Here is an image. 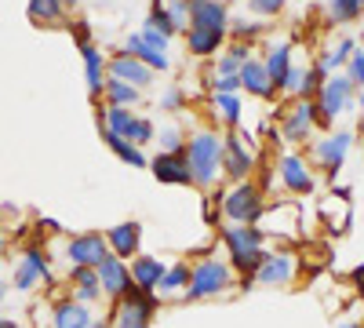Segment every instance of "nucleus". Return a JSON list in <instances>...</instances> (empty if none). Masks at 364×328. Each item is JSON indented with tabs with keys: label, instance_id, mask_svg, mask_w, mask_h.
Instances as JSON below:
<instances>
[{
	"label": "nucleus",
	"instance_id": "nucleus-41",
	"mask_svg": "<svg viewBox=\"0 0 364 328\" xmlns=\"http://www.w3.org/2000/svg\"><path fill=\"white\" fill-rule=\"evenodd\" d=\"M350 80L353 84H364V48L350 55Z\"/></svg>",
	"mask_w": 364,
	"mask_h": 328
},
{
	"label": "nucleus",
	"instance_id": "nucleus-55",
	"mask_svg": "<svg viewBox=\"0 0 364 328\" xmlns=\"http://www.w3.org/2000/svg\"><path fill=\"white\" fill-rule=\"evenodd\" d=\"M360 4H364V0H360Z\"/></svg>",
	"mask_w": 364,
	"mask_h": 328
},
{
	"label": "nucleus",
	"instance_id": "nucleus-4",
	"mask_svg": "<svg viewBox=\"0 0 364 328\" xmlns=\"http://www.w3.org/2000/svg\"><path fill=\"white\" fill-rule=\"evenodd\" d=\"M262 212H266V204H262V194L255 183H237L223 197V216L237 226H259Z\"/></svg>",
	"mask_w": 364,
	"mask_h": 328
},
{
	"label": "nucleus",
	"instance_id": "nucleus-15",
	"mask_svg": "<svg viewBox=\"0 0 364 328\" xmlns=\"http://www.w3.org/2000/svg\"><path fill=\"white\" fill-rule=\"evenodd\" d=\"M281 183L291 194H310L314 190V175H310L306 161H302L299 154H284L281 157Z\"/></svg>",
	"mask_w": 364,
	"mask_h": 328
},
{
	"label": "nucleus",
	"instance_id": "nucleus-21",
	"mask_svg": "<svg viewBox=\"0 0 364 328\" xmlns=\"http://www.w3.org/2000/svg\"><path fill=\"white\" fill-rule=\"evenodd\" d=\"M70 281L77 285L73 292V300L77 303H95L99 295H102V285H99V270H91V266H70Z\"/></svg>",
	"mask_w": 364,
	"mask_h": 328
},
{
	"label": "nucleus",
	"instance_id": "nucleus-51",
	"mask_svg": "<svg viewBox=\"0 0 364 328\" xmlns=\"http://www.w3.org/2000/svg\"><path fill=\"white\" fill-rule=\"evenodd\" d=\"M360 117H364V95H360Z\"/></svg>",
	"mask_w": 364,
	"mask_h": 328
},
{
	"label": "nucleus",
	"instance_id": "nucleus-38",
	"mask_svg": "<svg viewBox=\"0 0 364 328\" xmlns=\"http://www.w3.org/2000/svg\"><path fill=\"white\" fill-rule=\"evenodd\" d=\"M146 26H154V29H161V33H175V26H171V18H168V8L161 4V0H157V4H154V15H149V22Z\"/></svg>",
	"mask_w": 364,
	"mask_h": 328
},
{
	"label": "nucleus",
	"instance_id": "nucleus-18",
	"mask_svg": "<svg viewBox=\"0 0 364 328\" xmlns=\"http://www.w3.org/2000/svg\"><path fill=\"white\" fill-rule=\"evenodd\" d=\"M139 237H142V226L139 223H120L106 233V245L117 259H132L139 252Z\"/></svg>",
	"mask_w": 364,
	"mask_h": 328
},
{
	"label": "nucleus",
	"instance_id": "nucleus-25",
	"mask_svg": "<svg viewBox=\"0 0 364 328\" xmlns=\"http://www.w3.org/2000/svg\"><path fill=\"white\" fill-rule=\"evenodd\" d=\"M128 51L139 58V63H146L149 70H168V66H171V58H168V55H161V51H154V48H149L139 33H132V37H128Z\"/></svg>",
	"mask_w": 364,
	"mask_h": 328
},
{
	"label": "nucleus",
	"instance_id": "nucleus-53",
	"mask_svg": "<svg viewBox=\"0 0 364 328\" xmlns=\"http://www.w3.org/2000/svg\"><path fill=\"white\" fill-rule=\"evenodd\" d=\"M63 4H77V0H63Z\"/></svg>",
	"mask_w": 364,
	"mask_h": 328
},
{
	"label": "nucleus",
	"instance_id": "nucleus-27",
	"mask_svg": "<svg viewBox=\"0 0 364 328\" xmlns=\"http://www.w3.org/2000/svg\"><path fill=\"white\" fill-rule=\"evenodd\" d=\"M106 102L109 106H120V110H132L135 102H139V88H132V84H124V80H117V77H109L106 80Z\"/></svg>",
	"mask_w": 364,
	"mask_h": 328
},
{
	"label": "nucleus",
	"instance_id": "nucleus-37",
	"mask_svg": "<svg viewBox=\"0 0 364 328\" xmlns=\"http://www.w3.org/2000/svg\"><path fill=\"white\" fill-rule=\"evenodd\" d=\"M281 92H288V95H302L306 92V70H288V77L281 80Z\"/></svg>",
	"mask_w": 364,
	"mask_h": 328
},
{
	"label": "nucleus",
	"instance_id": "nucleus-17",
	"mask_svg": "<svg viewBox=\"0 0 364 328\" xmlns=\"http://www.w3.org/2000/svg\"><path fill=\"white\" fill-rule=\"evenodd\" d=\"M109 73H113L117 80L132 84V88H146L149 80H154V70H149L146 63H139L135 55H117L113 63H109Z\"/></svg>",
	"mask_w": 364,
	"mask_h": 328
},
{
	"label": "nucleus",
	"instance_id": "nucleus-13",
	"mask_svg": "<svg viewBox=\"0 0 364 328\" xmlns=\"http://www.w3.org/2000/svg\"><path fill=\"white\" fill-rule=\"evenodd\" d=\"M314 113H317V106L306 99V102H299V106H291L288 113H284V121H281V132H284V139L288 142H302V139H310V132H314Z\"/></svg>",
	"mask_w": 364,
	"mask_h": 328
},
{
	"label": "nucleus",
	"instance_id": "nucleus-1",
	"mask_svg": "<svg viewBox=\"0 0 364 328\" xmlns=\"http://www.w3.org/2000/svg\"><path fill=\"white\" fill-rule=\"evenodd\" d=\"M223 241H226V248H230V263H233V270H240L245 274V285H252L255 281V274H259V266L266 263V233H262V226H226L223 230Z\"/></svg>",
	"mask_w": 364,
	"mask_h": 328
},
{
	"label": "nucleus",
	"instance_id": "nucleus-35",
	"mask_svg": "<svg viewBox=\"0 0 364 328\" xmlns=\"http://www.w3.org/2000/svg\"><path fill=\"white\" fill-rule=\"evenodd\" d=\"M328 11H331V18H336V22H350L360 11V0H331Z\"/></svg>",
	"mask_w": 364,
	"mask_h": 328
},
{
	"label": "nucleus",
	"instance_id": "nucleus-32",
	"mask_svg": "<svg viewBox=\"0 0 364 328\" xmlns=\"http://www.w3.org/2000/svg\"><path fill=\"white\" fill-rule=\"evenodd\" d=\"M215 113L226 125H240V99L237 95H215Z\"/></svg>",
	"mask_w": 364,
	"mask_h": 328
},
{
	"label": "nucleus",
	"instance_id": "nucleus-48",
	"mask_svg": "<svg viewBox=\"0 0 364 328\" xmlns=\"http://www.w3.org/2000/svg\"><path fill=\"white\" fill-rule=\"evenodd\" d=\"M0 328H18V324H15V321H8V317H4V321H0Z\"/></svg>",
	"mask_w": 364,
	"mask_h": 328
},
{
	"label": "nucleus",
	"instance_id": "nucleus-22",
	"mask_svg": "<svg viewBox=\"0 0 364 328\" xmlns=\"http://www.w3.org/2000/svg\"><path fill=\"white\" fill-rule=\"evenodd\" d=\"M55 328H91L95 324V317H91V310L77 300H63L55 307V317H51Z\"/></svg>",
	"mask_w": 364,
	"mask_h": 328
},
{
	"label": "nucleus",
	"instance_id": "nucleus-3",
	"mask_svg": "<svg viewBox=\"0 0 364 328\" xmlns=\"http://www.w3.org/2000/svg\"><path fill=\"white\" fill-rule=\"evenodd\" d=\"M226 288H233V266L223 263V259H200L190 270L186 295L190 300H208V295H219Z\"/></svg>",
	"mask_w": 364,
	"mask_h": 328
},
{
	"label": "nucleus",
	"instance_id": "nucleus-28",
	"mask_svg": "<svg viewBox=\"0 0 364 328\" xmlns=\"http://www.w3.org/2000/svg\"><path fill=\"white\" fill-rule=\"evenodd\" d=\"M288 70H291V48L288 44H277L269 51V58H266V73H269V80L281 88V80L288 77Z\"/></svg>",
	"mask_w": 364,
	"mask_h": 328
},
{
	"label": "nucleus",
	"instance_id": "nucleus-5",
	"mask_svg": "<svg viewBox=\"0 0 364 328\" xmlns=\"http://www.w3.org/2000/svg\"><path fill=\"white\" fill-rule=\"evenodd\" d=\"M353 102V80L350 77H328L317 92V113L314 121L317 125H331L339 113H346Z\"/></svg>",
	"mask_w": 364,
	"mask_h": 328
},
{
	"label": "nucleus",
	"instance_id": "nucleus-56",
	"mask_svg": "<svg viewBox=\"0 0 364 328\" xmlns=\"http://www.w3.org/2000/svg\"><path fill=\"white\" fill-rule=\"evenodd\" d=\"M146 328H149V324H146Z\"/></svg>",
	"mask_w": 364,
	"mask_h": 328
},
{
	"label": "nucleus",
	"instance_id": "nucleus-33",
	"mask_svg": "<svg viewBox=\"0 0 364 328\" xmlns=\"http://www.w3.org/2000/svg\"><path fill=\"white\" fill-rule=\"evenodd\" d=\"M161 154H186V135H182V128H164L161 132Z\"/></svg>",
	"mask_w": 364,
	"mask_h": 328
},
{
	"label": "nucleus",
	"instance_id": "nucleus-45",
	"mask_svg": "<svg viewBox=\"0 0 364 328\" xmlns=\"http://www.w3.org/2000/svg\"><path fill=\"white\" fill-rule=\"evenodd\" d=\"M37 230L41 233H58V223L55 219H37Z\"/></svg>",
	"mask_w": 364,
	"mask_h": 328
},
{
	"label": "nucleus",
	"instance_id": "nucleus-12",
	"mask_svg": "<svg viewBox=\"0 0 364 328\" xmlns=\"http://www.w3.org/2000/svg\"><path fill=\"white\" fill-rule=\"evenodd\" d=\"M252 168H255V157L248 150V142L240 139V135H230L226 139V154H223V171L245 183V179L252 175Z\"/></svg>",
	"mask_w": 364,
	"mask_h": 328
},
{
	"label": "nucleus",
	"instance_id": "nucleus-2",
	"mask_svg": "<svg viewBox=\"0 0 364 328\" xmlns=\"http://www.w3.org/2000/svg\"><path fill=\"white\" fill-rule=\"evenodd\" d=\"M223 154H226V139L215 132H197L186 139V161L197 186H215L223 171Z\"/></svg>",
	"mask_w": 364,
	"mask_h": 328
},
{
	"label": "nucleus",
	"instance_id": "nucleus-31",
	"mask_svg": "<svg viewBox=\"0 0 364 328\" xmlns=\"http://www.w3.org/2000/svg\"><path fill=\"white\" fill-rule=\"evenodd\" d=\"M29 15L37 22H58L63 18V0H29Z\"/></svg>",
	"mask_w": 364,
	"mask_h": 328
},
{
	"label": "nucleus",
	"instance_id": "nucleus-19",
	"mask_svg": "<svg viewBox=\"0 0 364 328\" xmlns=\"http://www.w3.org/2000/svg\"><path fill=\"white\" fill-rule=\"evenodd\" d=\"M240 84L259 99H273V92H277V84H273L269 73H266V63H255V58H248V63L240 66Z\"/></svg>",
	"mask_w": 364,
	"mask_h": 328
},
{
	"label": "nucleus",
	"instance_id": "nucleus-49",
	"mask_svg": "<svg viewBox=\"0 0 364 328\" xmlns=\"http://www.w3.org/2000/svg\"><path fill=\"white\" fill-rule=\"evenodd\" d=\"M91 328H109V321H95V324H91Z\"/></svg>",
	"mask_w": 364,
	"mask_h": 328
},
{
	"label": "nucleus",
	"instance_id": "nucleus-6",
	"mask_svg": "<svg viewBox=\"0 0 364 328\" xmlns=\"http://www.w3.org/2000/svg\"><path fill=\"white\" fill-rule=\"evenodd\" d=\"M37 281H51V266H48V252L29 245L22 252V259H15V292H33Z\"/></svg>",
	"mask_w": 364,
	"mask_h": 328
},
{
	"label": "nucleus",
	"instance_id": "nucleus-43",
	"mask_svg": "<svg viewBox=\"0 0 364 328\" xmlns=\"http://www.w3.org/2000/svg\"><path fill=\"white\" fill-rule=\"evenodd\" d=\"M178 106H182V92H178V88L164 92V99H161V110H178Z\"/></svg>",
	"mask_w": 364,
	"mask_h": 328
},
{
	"label": "nucleus",
	"instance_id": "nucleus-42",
	"mask_svg": "<svg viewBox=\"0 0 364 328\" xmlns=\"http://www.w3.org/2000/svg\"><path fill=\"white\" fill-rule=\"evenodd\" d=\"M252 8H255L259 15H277V11L284 8V0H252Z\"/></svg>",
	"mask_w": 364,
	"mask_h": 328
},
{
	"label": "nucleus",
	"instance_id": "nucleus-16",
	"mask_svg": "<svg viewBox=\"0 0 364 328\" xmlns=\"http://www.w3.org/2000/svg\"><path fill=\"white\" fill-rule=\"evenodd\" d=\"M190 22L197 29H215V33H226V8L219 0H190Z\"/></svg>",
	"mask_w": 364,
	"mask_h": 328
},
{
	"label": "nucleus",
	"instance_id": "nucleus-52",
	"mask_svg": "<svg viewBox=\"0 0 364 328\" xmlns=\"http://www.w3.org/2000/svg\"><path fill=\"white\" fill-rule=\"evenodd\" d=\"M0 252H4V237H0Z\"/></svg>",
	"mask_w": 364,
	"mask_h": 328
},
{
	"label": "nucleus",
	"instance_id": "nucleus-9",
	"mask_svg": "<svg viewBox=\"0 0 364 328\" xmlns=\"http://www.w3.org/2000/svg\"><path fill=\"white\" fill-rule=\"evenodd\" d=\"M99 285H102V295H109V300H124L128 288L135 285L132 281V270L124 259H117L113 252L99 263Z\"/></svg>",
	"mask_w": 364,
	"mask_h": 328
},
{
	"label": "nucleus",
	"instance_id": "nucleus-11",
	"mask_svg": "<svg viewBox=\"0 0 364 328\" xmlns=\"http://www.w3.org/2000/svg\"><path fill=\"white\" fill-rule=\"evenodd\" d=\"M149 168H154V175L161 179V183H168V186H190L193 183L186 154H157Z\"/></svg>",
	"mask_w": 364,
	"mask_h": 328
},
{
	"label": "nucleus",
	"instance_id": "nucleus-54",
	"mask_svg": "<svg viewBox=\"0 0 364 328\" xmlns=\"http://www.w3.org/2000/svg\"><path fill=\"white\" fill-rule=\"evenodd\" d=\"M0 321H4V317H0Z\"/></svg>",
	"mask_w": 364,
	"mask_h": 328
},
{
	"label": "nucleus",
	"instance_id": "nucleus-10",
	"mask_svg": "<svg viewBox=\"0 0 364 328\" xmlns=\"http://www.w3.org/2000/svg\"><path fill=\"white\" fill-rule=\"evenodd\" d=\"M259 285L266 288H284L295 281V255L291 252H266V263L259 266V274H255Z\"/></svg>",
	"mask_w": 364,
	"mask_h": 328
},
{
	"label": "nucleus",
	"instance_id": "nucleus-14",
	"mask_svg": "<svg viewBox=\"0 0 364 328\" xmlns=\"http://www.w3.org/2000/svg\"><path fill=\"white\" fill-rule=\"evenodd\" d=\"M350 146H353V135L350 132H336V135H328V139H321L317 142V161L336 175L339 168H343V161H346V154H350Z\"/></svg>",
	"mask_w": 364,
	"mask_h": 328
},
{
	"label": "nucleus",
	"instance_id": "nucleus-34",
	"mask_svg": "<svg viewBox=\"0 0 364 328\" xmlns=\"http://www.w3.org/2000/svg\"><path fill=\"white\" fill-rule=\"evenodd\" d=\"M154 135H157L154 121H146V117H135V125H132V135H128V142H135L139 150H142L146 142H154Z\"/></svg>",
	"mask_w": 364,
	"mask_h": 328
},
{
	"label": "nucleus",
	"instance_id": "nucleus-20",
	"mask_svg": "<svg viewBox=\"0 0 364 328\" xmlns=\"http://www.w3.org/2000/svg\"><path fill=\"white\" fill-rule=\"evenodd\" d=\"M164 270H168V266H164L161 259H154V255H139V259H132V281H135L142 292H157Z\"/></svg>",
	"mask_w": 364,
	"mask_h": 328
},
{
	"label": "nucleus",
	"instance_id": "nucleus-46",
	"mask_svg": "<svg viewBox=\"0 0 364 328\" xmlns=\"http://www.w3.org/2000/svg\"><path fill=\"white\" fill-rule=\"evenodd\" d=\"M353 281H357V285H364V266H357V270H353Z\"/></svg>",
	"mask_w": 364,
	"mask_h": 328
},
{
	"label": "nucleus",
	"instance_id": "nucleus-24",
	"mask_svg": "<svg viewBox=\"0 0 364 328\" xmlns=\"http://www.w3.org/2000/svg\"><path fill=\"white\" fill-rule=\"evenodd\" d=\"M132 125H135V113H132V110L106 106V113H102V132H109V135H120V139H128V135H132Z\"/></svg>",
	"mask_w": 364,
	"mask_h": 328
},
{
	"label": "nucleus",
	"instance_id": "nucleus-39",
	"mask_svg": "<svg viewBox=\"0 0 364 328\" xmlns=\"http://www.w3.org/2000/svg\"><path fill=\"white\" fill-rule=\"evenodd\" d=\"M149 48H154V51H161V55H168V33H161V29H154V26H146L142 29V33H139Z\"/></svg>",
	"mask_w": 364,
	"mask_h": 328
},
{
	"label": "nucleus",
	"instance_id": "nucleus-40",
	"mask_svg": "<svg viewBox=\"0 0 364 328\" xmlns=\"http://www.w3.org/2000/svg\"><path fill=\"white\" fill-rule=\"evenodd\" d=\"M237 88H245L240 84V73L237 77H215V95H237Z\"/></svg>",
	"mask_w": 364,
	"mask_h": 328
},
{
	"label": "nucleus",
	"instance_id": "nucleus-36",
	"mask_svg": "<svg viewBox=\"0 0 364 328\" xmlns=\"http://www.w3.org/2000/svg\"><path fill=\"white\" fill-rule=\"evenodd\" d=\"M168 18L175 29H186L190 22V0H168Z\"/></svg>",
	"mask_w": 364,
	"mask_h": 328
},
{
	"label": "nucleus",
	"instance_id": "nucleus-44",
	"mask_svg": "<svg viewBox=\"0 0 364 328\" xmlns=\"http://www.w3.org/2000/svg\"><path fill=\"white\" fill-rule=\"evenodd\" d=\"M233 33H237V37H252V33H255V26H252V22H237V26H233Z\"/></svg>",
	"mask_w": 364,
	"mask_h": 328
},
{
	"label": "nucleus",
	"instance_id": "nucleus-47",
	"mask_svg": "<svg viewBox=\"0 0 364 328\" xmlns=\"http://www.w3.org/2000/svg\"><path fill=\"white\" fill-rule=\"evenodd\" d=\"M339 328H364V324H357V321H343Z\"/></svg>",
	"mask_w": 364,
	"mask_h": 328
},
{
	"label": "nucleus",
	"instance_id": "nucleus-8",
	"mask_svg": "<svg viewBox=\"0 0 364 328\" xmlns=\"http://www.w3.org/2000/svg\"><path fill=\"white\" fill-rule=\"evenodd\" d=\"M154 307H157V300H154V292H142L139 285H132L128 288V295L120 300V321H117V328H146L149 324V314H154Z\"/></svg>",
	"mask_w": 364,
	"mask_h": 328
},
{
	"label": "nucleus",
	"instance_id": "nucleus-23",
	"mask_svg": "<svg viewBox=\"0 0 364 328\" xmlns=\"http://www.w3.org/2000/svg\"><path fill=\"white\" fill-rule=\"evenodd\" d=\"M80 55H84V70H87V92H91V95H102V92H106V80H102V55L91 48V44H84Z\"/></svg>",
	"mask_w": 364,
	"mask_h": 328
},
{
	"label": "nucleus",
	"instance_id": "nucleus-50",
	"mask_svg": "<svg viewBox=\"0 0 364 328\" xmlns=\"http://www.w3.org/2000/svg\"><path fill=\"white\" fill-rule=\"evenodd\" d=\"M0 300H4V281H0Z\"/></svg>",
	"mask_w": 364,
	"mask_h": 328
},
{
	"label": "nucleus",
	"instance_id": "nucleus-29",
	"mask_svg": "<svg viewBox=\"0 0 364 328\" xmlns=\"http://www.w3.org/2000/svg\"><path fill=\"white\" fill-rule=\"evenodd\" d=\"M182 288H190V266H186V263L168 266L164 277H161V285H157V292H161V295H175V292H182Z\"/></svg>",
	"mask_w": 364,
	"mask_h": 328
},
{
	"label": "nucleus",
	"instance_id": "nucleus-7",
	"mask_svg": "<svg viewBox=\"0 0 364 328\" xmlns=\"http://www.w3.org/2000/svg\"><path fill=\"white\" fill-rule=\"evenodd\" d=\"M109 255V245H106V237L95 233V230H87V233H77L73 241L66 245V259L70 266H91V270H99V263Z\"/></svg>",
	"mask_w": 364,
	"mask_h": 328
},
{
	"label": "nucleus",
	"instance_id": "nucleus-30",
	"mask_svg": "<svg viewBox=\"0 0 364 328\" xmlns=\"http://www.w3.org/2000/svg\"><path fill=\"white\" fill-rule=\"evenodd\" d=\"M223 44V33H215V29H197L190 26V51L193 55H211V51H219Z\"/></svg>",
	"mask_w": 364,
	"mask_h": 328
},
{
	"label": "nucleus",
	"instance_id": "nucleus-26",
	"mask_svg": "<svg viewBox=\"0 0 364 328\" xmlns=\"http://www.w3.org/2000/svg\"><path fill=\"white\" fill-rule=\"evenodd\" d=\"M102 135H106V146H109V150H113L120 161H124V164H132V168H146V164H149V161H146V154L139 150L135 142L120 139V135H109V132H102Z\"/></svg>",
	"mask_w": 364,
	"mask_h": 328
}]
</instances>
